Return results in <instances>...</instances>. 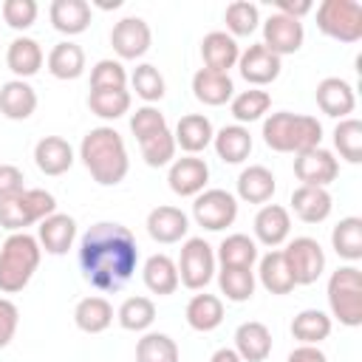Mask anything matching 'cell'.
<instances>
[{"label":"cell","mask_w":362,"mask_h":362,"mask_svg":"<svg viewBox=\"0 0 362 362\" xmlns=\"http://www.w3.org/2000/svg\"><path fill=\"white\" fill-rule=\"evenodd\" d=\"M238 57H240V45L226 31H209L201 40V59H204V68L209 71L229 74V68L238 65Z\"/></svg>","instance_id":"obj_21"},{"label":"cell","mask_w":362,"mask_h":362,"mask_svg":"<svg viewBox=\"0 0 362 362\" xmlns=\"http://www.w3.org/2000/svg\"><path fill=\"white\" fill-rule=\"evenodd\" d=\"M74 322L85 334H102L113 322V305L105 297H99V294L82 297L76 303V308H74Z\"/></svg>","instance_id":"obj_35"},{"label":"cell","mask_w":362,"mask_h":362,"mask_svg":"<svg viewBox=\"0 0 362 362\" xmlns=\"http://www.w3.org/2000/svg\"><path fill=\"white\" fill-rule=\"evenodd\" d=\"M209 362H243V359L238 356L235 348H218V351L209 356Z\"/></svg>","instance_id":"obj_55"},{"label":"cell","mask_w":362,"mask_h":362,"mask_svg":"<svg viewBox=\"0 0 362 362\" xmlns=\"http://www.w3.org/2000/svg\"><path fill=\"white\" fill-rule=\"evenodd\" d=\"M130 85H133L136 96H139V99H144L147 105H153V102L164 99V88H167V85H164L161 71H158L156 65H150V62L136 65V71L130 74Z\"/></svg>","instance_id":"obj_46"},{"label":"cell","mask_w":362,"mask_h":362,"mask_svg":"<svg viewBox=\"0 0 362 362\" xmlns=\"http://www.w3.org/2000/svg\"><path fill=\"white\" fill-rule=\"evenodd\" d=\"M223 23H226L229 37H249L260 25V8L249 0H235V3L226 6Z\"/></svg>","instance_id":"obj_45"},{"label":"cell","mask_w":362,"mask_h":362,"mask_svg":"<svg viewBox=\"0 0 362 362\" xmlns=\"http://www.w3.org/2000/svg\"><path fill=\"white\" fill-rule=\"evenodd\" d=\"M255 238L269 246V249H277L280 243H286L288 232H291V215L286 206L280 204H263L255 215Z\"/></svg>","instance_id":"obj_18"},{"label":"cell","mask_w":362,"mask_h":362,"mask_svg":"<svg viewBox=\"0 0 362 362\" xmlns=\"http://www.w3.org/2000/svg\"><path fill=\"white\" fill-rule=\"evenodd\" d=\"M269 107H272V96L263 88H249V90H240L229 99V110H232L238 124H249V122L263 119L269 113Z\"/></svg>","instance_id":"obj_40"},{"label":"cell","mask_w":362,"mask_h":362,"mask_svg":"<svg viewBox=\"0 0 362 362\" xmlns=\"http://www.w3.org/2000/svg\"><path fill=\"white\" fill-rule=\"evenodd\" d=\"M184 317H187V325L192 331H215L221 322H223V300L218 294H192L187 308H184Z\"/></svg>","instance_id":"obj_34"},{"label":"cell","mask_w":362,"mask_h":362,"mask_svg":"<svg viewBox=\"0 0 362 362\" xmlns=\"http://www.w3.org/2000/svg\"><path fill=\"white\" fill-rule=\"evenodd\" d=\"M331 246H334V252H337L342 260H348V263L362 260V218H356V215L342 218V221L331 229Z\"/></svg>","instance_id":"obj_38"},{"label":"cell","mask_w":362,"mask_h":362,"mask_svg":"<svg viewBox=\"0 0 362 362\" xmlns=\"http://www.w3.org/2000/svg\"><path fill=\"white\" fill-rule=\"evenodd\" d=\"M215 249L204 238H187L178 255V280L189 291H204L215 277Z\"/></svg>","instance_id":"obj_8"},{"label":"cell","mask_w":362,"mask_h":362,"mask_svg":"<svg viewBox=\"0 0 362 362\" xmlns=\"http://www.w3.org/2000/svg\"><path fill=\"white\" fill-rule=\"evenodd\" d=\"M303 40H305V31H303V23L294 20V17H286V14H272L266 23H263V45L277 54V57H288V54H297L303 48Z\"/></svg>","instance_id":"obj_13"},{"label":"cell","mask_w":362,"mask_h":362,"mask_svg":"<svg viewBox=\"0 0 362 362\" xmlns=\"http://www.w3.org/2000/svg\"><path fill=\"white\" fill-rule=\"evenodd\" d=\"M153 31L147 20L141 17H122L110 31V45L119 54V59H139L150 51Z\"/></svg>","instance_id":"obj_11"},{"label":"cell","mask_w":362,"mask_h":362,"mask_svg":"<svg viewBox=\"0 0 362 362\" xmlns=\"http://www.w3.org/2000/svg\"><path fill=\"white\" fill-rule=\"evenodd\" d=\"M139 150H141V158L147 167H167L175 161V139H173V130H161L144 141H139Z\"/></svg>","instance_id":"obj_47"},{"label":"cell","mask_w":362,"mask_h":362,"mask_svg":"<svg viewBox=\"0 0 362 362\" xmlns=\"http://www.w3.org/2000/svg\"><path fill=\"white\" fill-rule=\"evenodd\" d=\"M255 272L252 269H232V266H221L218 272V288L229 303H246L255 294Z\"/></svg>","instance_id":"obj_41"},{"label":"cell","mask_w":362,"mask_h":362,"mask_svg":"<svg viewBox=\"0 0 362 362\" xmlns=\"http://www.w3.org/2000/svg\"><path fill=\"white\" fill-rule=\"evenodd\" d=\"M74 238H76V221L65 212H54L48 215L45 221H40V229H37V240H40V249H45L48 255H68V249L74 246Z\"/></svg>","instance_id":"obj_20"},{"label":"cell","mask_w":362,"mask_h":362,"mask_svg":"<svg viewBox=\"0 0 362 362\" xmlns=\"http://www.w3.org/2000/svg\"><path fill=\"white\" fill-rule=\"evenodd\" d=\"M82 277L99 291H122L139 266V243L124 223L99 221L79 238Z\"/></svg>","instance_id":"obj_1"},{"label":"cell","mask_w":362,"mask_h":362,"mask_svg":"<svg viewBox=\"0 0 362 362\" xmlns=\"http://www.w3.org/2000/svg\"><path fill=\"white\" fill-rule=\"evenodd\" d=\"M187 232H189V218L178 206L161 204V206L147 212V235L156 243H164V246L178 243V240L187 238Z\"/></svg>","instance_id":"obj_16"},{"label":"cell","mask_w":362,"mask_h":362,"mask_svg":"<svg viewBox=\"0 0 362 362\" xmlns=\"http://www.w3.org/2000/svg\"><path fill=\"white\" fill-rule=\"evenodd\" d=\"M136 362H178V345L170 334L147 331L136 342Z\"/></svg>","instance_id":"obj_43"},{"label":"cell","mask_w":362,"mask_h":362,"mask_svg":"<svg viewBox=\"0 0 362 362\" xmlns=\"http://www.w3.org/2000/svg\"><path fill=\"white\" fill-rule=\"evenodd\" d=\"M277 189L274 173L263 164H249L238 175V198L246 204H269Z\"/></svg>","instance_id":"obj_28"},{"label":"cell","mask_w":362,"mask_h":362,"mask_svg":"<svg viewBox=\"0 0 362 362\" xmlns=\"http://www.w3.org/2000/svg\"><path fill=\"white\" fill-rule=\"evenodd\" d=\"M334 147L348 164H359L362 161V122L354 116L339 119V124L334 127Z\"/></svg>","instance_id":"obj_44"},{"label":"cell","mask_w":362,"mask_h":362,"mask_svg":"<svg viewBox=\"0 0 362 362\" xmlns=\"http://www.w3.org/2000/svg\"><path fill=\"white\" fill-rule=\"evenodd\" d=\"M105 88H127V71L119 59H99L90 68V90Z\"/></svg>","instance_id":"obj_48"},{"label":"cell","mask_w":362,"mask_h":362,"mask_svg":"<svg viewBox=\"0 0 362 362\" xmlns=\"http://www.w3.org/2000/svg\"><path fill=\"white\" fill-rule=\"evenodd\" d=\"M192 218L206 232H221V229L235 223V218H238V198L232 192H226V189H218V187L204 189L192 201Z\"/></svg>","instance_id":"obj_9"},{"label":"cell","mask_w":362,"mask_h":362,"mask_svg":"<svg viewBox=\"0 0 362 362\" xmlns=\"http://www.w3.org/2000/svg\"><path fill=\"white\" fill-rule=\"evenodd\" d=\"M40 257H42V249L34 235L11 232L0 246V291L3 294L23 291L31 283L40 266Z\"/></svg>","instance_id":"obj_4"},{"label":"cell","mask_w":362,"mask_h":362,"mask_svg":"<svg viewBox=\"0 0 362 362\" xmlns=\"http://www.w3.org/2000/svg\"><path fill=\"white\" fill-rule=\"evenodd\" d=\"M252 133L243 124H226L212 136V147L223 164H243L252 153Z\"/></svg>","instance_id":"obj_31"},{"label":"cell","mask_w":362,"mask_h":362,"mask_svg":"<svg viewBox=\"0 0 362 362\" xmlns=\"http://www.w3.org/2000/svg\"><path fill=\"white\" fill-rule=\"evenodd\" d=\"M274 8H277V14H286V17L300 20V17H305L314 6H311V0H300V3H294V0H274Z\"/></svg>","instance_id":"obj_53"},{"label":"cell","mask_w":362,"mask_h":362,"mask_svg":"<svg viewBox=\"0 0 362 362\" xmlns=\"http://www.w3.org/2000/svg\"><path fill=\"white\" fill-rule=\"evenodd\" d=\"M314 99H317V107L325 116H334V119H348V113H354V107H356L354 88L339 76L320 79L317 90H314Z\"/></svg>","instance_id":"obj_17"},{"label":"cell","mask_w":362,"mask_h":362,"mask_svg":"<svg viewBox=\"0 0 362 362\" xmlns=\"http://www.w3.org/2000/svg\"><path fill=\"white\" fill-rule=\"evenodd\" d=\"M263 141L274 153H305L320 147L322 141V124L314 116L305 113H291V110H277L263 119Z\"/></svg>","instance_id":"obj_3"},{"label":"cell","mask_w":362,"mask_h":362,"mask_svg":"<svg viewBox=\"0 0 362 362\" xmlns=\"http://www.w3.org/2000/svg\"><path fill=\"white\" fill-rule=\"evenodd\" d=\"M167 184L175 195L181 198H195L198 192L206 189L209 184V167L204 158L198 156H184V158H175L170 164V173H167Z\"/></svg>","instance_id":"obj_15"},{"label":"cell","mask_w":362,"mask_h":362,"mask_svg":"<svg viewBox=\"0 0 362 362\" xmlns=\"http://www.w3.org/2000/svg\"><path fill=\"white\" fill-rule=\"evenodd\" d=\"M25 189V175L14 164H0V201H8Z\"/></svg>","instance_id":"obj_52"},{"label":"cell","mask_w":362,"mask_h":362,"mask_svg":"<svg viewBox=\"0 0 362 362\" xmlns=\"http://www.w3.org/2000/svg\"><path fill=\"white\" fill-rule=\"evenodd\" d=\"M334 209V198L325 187H305L300 184L291 192V212L303 223H322Z\"/></svg>","instance_id":"obj_23"},{"label":"cell","mask_w":362,"mask_h":362,"mask_svg":"<svg viewBox=\"0 0 362 362\" xmlns=\"http://www.w3.org/2000/svg\"><path fill=\"white\" fill-rule=\"evenodd\" d=\"M294 175L305 187H328L339 175V161L334 158L331 150L314 147V150L294 156Z\"/></svg>","instance_id":"obj_12"},{"label":"cell","mask_w":362,"mask_h":362,"mask_svg":"<svg viewBox=\"0 0 362 362\" xmlns=\"http://www.w3.org/2000/svg\"><path fill=\"white\" fill-rule=\"evenodd\" d=\"M116 320L124 331H147L153 322H156V303L150 297H127L119 311H116Z\"/></svg>","instance_id":"obj_42"},{"label":"cell","mask_w":362,"mask_h":362,"mask_svg":"<svg viewBox=\"0 0 362 362\" xmlns=\"http://www.w3.org/2000/svg\"><path fill=\"white\" fill-rule=\"evenodd\" d=\"M37 14H40L37 0H3V20L14 31L31 28L34 20H37Z\"/></svg>","instance_id":"obj_50"},{"label":"cell","mask_w":362,"mask_h":362,"mask_svg":"<svg viewBox=\"0 0 362 362\" xmlns=\"http://www.w3.org/2000/svg\"><path fill=\"white\" fill-rule=\"evenodd\" d=\"M79 158H82L85 170L90 173V178L99 187H116V184H122L124 175H127V170H130L124 139L119 136V130H113L107 124L93 127V130H88L82 136Z\"/></svg>","instance_id":"obj_2"},{"label":"cell","mask_w":362,"mask_h":362,"mask_svg":"<svg viewBox=\"0 0 362 362\" xmlns=\"http://www.w3.org/2000/svg\"><path fill=\"white\" fill-rule=\"evenodd\" d=\"M141 280L144 286L158 294V297H167V294H175V288L181 286L178 280V269H175V260L170 255H150L144 260V269H141Z\"/></svg>","instance_id":"obj_33"},{"label":"cell","mask_w":362,"mask_h":362,"mask_svg":"<svg viewBox=\"0 0 362 362\" xmlns=\"http://www.w3.org/2000/svg\"><path fill=\"white\" fill-rule=\"evenodd\" d=\"M130 130H133L136 141H144V139H150V136L167 130V119H164V113H161L158 107L144 105V107H139V110L130 116Z\"/></svg>","instance_id":"obj_49"},{"label":"cell","mask_w":362,"mask_h":362,"mask_svg":"<svg viewBox=\"0 0 362 362\" xmlns=\"http://www.w3.org/2000/svg\"><path fill=\"white\" fill-rule=\"evenodd\" d=\"M257 280L260 286L269 291V294H291L294 291V277H291V269L286 263V255L283 249H269L260 263H257Z\"/></svg>","instance_id":"obj_29"},{"label":"cell","mask_w":362,"mask_h":362,"mask_svg":"<svg viewBox=\"0 0 362 362\" xmlns=\"http://www.w3.org/2000/svg\"><path fill=\"white\" fill-rule=\"evenodd\" d=\"M37 110V90L25 79H8L0 85V113L11 122H25Z\"/></svg>","instance_id":"obj_26"},{"label":"cell","mask_w":362,"mask_h":362,"mask_svg":"<svg viewBox=\"0 0 362 362\" xmlns=\"http://www.w3.org/2000/svg\"><path fill=\"white\" fill-rule=\"evenodd\" d=\"M280 57L277 54H272L263 42H255V45H249L246 51H240V57H238V71H240V76L252 85V88H263V85H269V82H274L277 76H280Z\"/></svg>","instance_id":"obj_14"},{"label":"cell","mask_w":362,"mask_h":362,"mask_svg":"<svg viewBox=\"0 0 362 362\" xmlns=\"http://www.w3.org/2000/svg\"><path fill=\"white\" fill-rule=\"evenodd\" d=\"M48 17H51V25L59 31V34H82L88 31L90 25V3L88 0H54L48 6Z\"/></svg>","instance_id":"obj_30"},{"label":"cell","mask_w":362,"mask_h":362,"mask_svg":"<svg viewBox=\"0 0 362 362\" xmlns=\"http://www.w3.org/2000/svg\"><path fill=\"white\" fill-rule=\"evenodd\" d=\"M286 362H328V356L317 345H297Z\"/></svg>","instance_id":"obj_54"},{"label":"cell","mask_w":362,"mask_h":362,"mask_svg":"<svg viewBox=\"0 0 362 362\" xmlns=\"http://www.w3.org/2000/svg\"><path fill=\"white\" fill-rule=\"evenodd\" d=\"M212 136H215V127H212V122L204 113H187V116H181L178 124H175V130H173L175 147H181L187 156L204 153L212 144Z\"/></svg>","instance_id":"obj_19"},{"label":"cell","mask_w":362,"mask_h":362,"mask_svg":"<svg viewBox=\"0 0 362 362\" xmlns=\"http://www.w3.org/2000/svg\"><path fill=\"white\" fill-rule=\"evenodd\" d=\"M235 351L243 362H266L272 354V331L257 320L240 322L235 328Z\"/></svg>","instance_id":"obj_24"},{"label":"cell","mask_w":362,"mask_h":362,"mask_svg":"<svg viewBox=\"0 0 362 362\" xmlns=\"http://www.w3.org/2000/svg\"><path fill=\"white\" fill-rule=\"evenodd\" d=\"M283 255H286V263H288L297 286H311L320 280V274L325 269V252L314 238H305V235L294 238L283 249Z\"/></svg>","instance_id":"obj_10"},{"label":"cell","mask_w":362,"mask_h":362,"mask_svg":"<svg viewBox=\"0 0 362 362\" xmlns=\"http://www.w3.org/2000/svg\"><path fill=\"white\" fill-rule=\"evenodd\" d=\"M45 65H48V74L54 79H62V82L79 79L85 74V51H82V45H76L71 40H62L48 51Z\"/></svg>","instance_id":"obj_32"},{"label":"cell","mask_w":362,"mask_h":362,"mask_svg":"<svg viewBox=\"0 0 362 362\" xmlns=\"http://www.w3.org/2000/svg\"><path fill=\"white\" fill-rule=\"evenodd\" d=\"M17 325H20V308L8 297H0V348H6L14 339Z\"/></svg>","instance_id":"obj_51"},{"label":"cell","mask_w":362,"mask_h":362,"mask_svg":"<svg viewBox=\"0 0 362 362\" xmlns=\"http://www.w3.org/2000/svg\"><path fill=\"white\" fill-rule=\"evenodd\" d=\"M34 164L45 175H62L74 167V147L62 136H42L34 144Z\"/></svg>","instance_id":"obj_22"},{"label":"cell","mask_w":362,"mask_h":362,"mask_svg":"<svg viewBox=\"0 0 362 362\" xmlns=\"http://www.w3.org/2000/svg\"><path fill=\"white\" fill-rule=\"evenodd\" d=\"M57 212V198L48 189H23L20 195L0 201V226L8 232H25V226H34Z\"/></svg>","instance_id":"obj_6"},{"label":"cell","mask_w":362,"mask_h":362,"mask_svg":"<svg viewBox=\"0 0 362 362\" xmlns=\"http://www.w3.org/2000/svg\"><path fill=\"white\" fill-rule=\"evenodd\" d=\"M331 317L320 308H303L294 320H291V337L300 345H320L322 339L331 337Z\"/></svg>","instance_id":"obj_36"},{"label":"cell","mask_w":362,"mask_h":362,"mask_svg":"<svg viewBox=\"0 0 362 362\" xmlns=\"http://www.w3.org/2000/svg\"><path fill=\"white\" fill-rule=\"evenodd\" d=\"M325 297H328L331 317L339 320V325H345V328L362 325V274L354 263L331 272Z\"/></svg>","instance_id":"obj_5"},{"label":"cell","mask_w":362,"mask_h":362,"mask_svg":"<svg viewBox=\"0 0 362 362\" xmlns=\"http://www.w3.org/2000/svg\"><path fill=\"white\" fill-rule=\"evenodd\" d=\"M45 62V54L37 40L31 37H14L6 48V65L14 74V79H28L34 76Z\"/></svg>","instance_id":"obj_27"},{"label":"cell","mask_w":362,"mask_h":362,"mask_svg":"<svg viewBox=\"0 0 362 362\" xmlns=\"http://www.w3.org/2000/svg\"><path fill=\"white\" fill-rule=\"evenodd\" d=\"M317 28L337 42H359L362 6L356 0H322L317 6Z\"/></svg>","instance_id":"obj_7"},{"label":"cell","mask_w":362,"mask_h":362,"mask_svg":"<svg viewBox=\"0 0 362 362\" xmlns=\"http://www.w3.org/2000/svg\"><path fill=\"white\" fill-rule=\"evenodd\" d=\"M88 107L93 116L116 122L130 110V90L127 88H105V90H90L88 93Z\"/></svg>","instance_id":"obj_39"},{"label":"cell","mask_w":362,"mask_h":362,"mask_svg":"<svg viewBox=\"0 0 362 362\" xmlns=\"http://www.w3.org/2000/svg\"><path fill=\"white\" fill-rule=\"evenodd\" d=\"M192 96H195L201 105L221 107V105H226V102L235 96L232 76H229V74L209 71V68H198V71L192 74Z\"/></svg>","instance_id":"obj_25"},{"label":"cell","mask_w":362,"mask_h":362,"mask_svg":"<svg viewBox=\"0 0 362 362\" xmlns=\"http://www.w3.org/2000/svg\"><path fill=\"white\" fill-rule=\"evenodd\" d=\"M215 260L221 266H232V269H252L257 260V243L243 232L226 235L215 252Z\"/></svg>","instance_id":"obj_37"}]
</instances>
